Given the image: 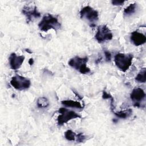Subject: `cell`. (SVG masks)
<instances>
[{
  "label": "cell",
  "instance_id": "277c9868",
  "mask_svg": "<svg viewBox=\"0 0 146 146\" xmlns=\"http://www.w3.org/2000/svg\"><path fill=\"white\" fill-rule=\"evenodd\" d=\"M80 17L81 19L88 21L91 24V26H95V23L99 19L98 12L90 6H85L81 9L80 11Z\"/></svg>",
  "mask_w": 146,
  "mask_h": 146
},
{
  "label": "cell",
  "instance_id": "7402d4cb",
  "mask_svg": "<svg viewBox=\"0 0 146 146\" xmlns=\"http://www.w3.org/2000/svg\"><path fill=\"white\" fill-rule=\"evenodd\" d=\"M29 63L30 64V65H33V63H34V59L33 58H30L29 60Z\"/></svg>",
  "mask_w": 146,
  "mask_h": 146
},
{
  "label": "cell",
  "instance_id": "ac0fdd59",
  "mask_svg": "<svg viewBox=\"0 0 146 146\" xmlns=\"http://www.w3.org/2000/svg\"><path fill=\"white\" fill-rule=\"evenodd\" d=\"M76 141L78 143H81L84 141V140L86 139V136L82 133H78L76 136Z\"/></svg>",
  "mask_w": 146,
  "mask_h": 146
},
{
  "label": "cell",
  "instance_id": "3957f363",
  "mask_svg": "<svg viewBox=\"0 0 146 146\" xmlns=\"http://www.w3.org/2000/svg\"><path fill=\"white\" fill-rule=\"evenodd\" d=\"M88 60V58L87 56L81 58L76 56L69 60L68 65L78 71L81 74H88L90 72V69L86 66Z\"/></svg>",
  "mask_w": 146,
  "mask_h": 146
},
{
  "label": "cell",
  "instance_id": "2e32d148",
  "mask_svg": "<svg viewBox=\"0 0 146 146\" xmlns=\"http://www.w3.org/2000/svg\"><path fill=\"white\" fill-rule=\"evenodd\" d=\"M137 5L136 3H131L128 6H127L126 8L124 10V14L126 15H130L132 14H133L136 9Z\"/></svg>",
  "mask_w": 146,
  "mask_h": 146
},
{
  "label": "cell",
  "instance_id": "8fae6325",
  "mask_svg": "<svg viewBox=\"0 0 146 146\" xmlns=\"http://www.w3.org/2000/svg\"><path fill=\"white\" fill-rule=\"evenodd\" d=\"M131 42L136 46L142 45L145 43L146 36L144 34L137 31H133L130 37Z\"/></svg>",
  "mask_w": 146,
  "mask_h": 146
},
{
  "label": "cell",
  "instance_id": "e0dca14e",
  "mask_svg": "<svg viewBox=\"0 0 146 146\" xmlns=\"http://www.w3.org/2000/svg\"><path fill=\"white\" fill-rule=\"evenodd\" d=\"M76 136L75 133L70 129L66 131L64 133L65 138L69 141H74L75 140Z\"/></svg>",
  "mask_w": 146,
  "mask_h": 146
},
{
  "label": "cell",
  "instance_id": "30bf717a",
  "mask_svg": "<svg viewBox=\"0 0 146 146\" xmlns=\"http://www.w3.org/2000/svg\"><path fill=\"white\" fill-rule=\"evenodd\" d=\"M25 59L23 55H17L15 53H11L9 56V64L12 70H17L22 66Z\"/></svg>",
  "mask_w": 146,
  "mask_h": 146
},
{
  "label": "cell",
  "instance_id": "52a82bcc",
  "mask_svg": "<svg viewBox=\"0 0 146 146\" xmlns=\"http://www.w3.org/2000/svg\"><path fill=\"white\" fill-rule=\"evenodd\" d=\"M95 38L99 43H103L110 40L113 38V35L110 29L105 25L99 26L98 27Z\"/></svg>",
  "mask_w": 146,
  "mask_h": 146
},
{
  "label": "cell",
  "instance_id": "ba28073f",
  "mask_svg": "<svg viewBox=\"0 0 146 146\" xmlns=\"http://www.w3.org/2000/svg\"><path fill=\"white\" fill-rule=\"evenodd\" d=\"M22 13L26 17L27 23H29L34 19L39 18L41 15L35 6H25L22 9Z\"/></svg>",
  "mask_w": 146,
  "mask_h": 146
},
{
  "label": "cell",
  "instance_id": "9a60e30c",
  "mask_svg": "<svg viewBox=\"0 0 146 146\" xmlns=\"http://www.w3.org/2000/svg\"><path fill=\"white\" fill-rule=\"evenodd\" d=\"M113 113L118 117L122 118V119H125L128 117H129L131 113H132V110L131 109H129L127 111H120L117 112L113 111Z\"/></svg>",
  "mask_w": 146,
  "mask_h": 146
},
{
  "label": "cell",
  "instance_id": "7a4b0ae2",
  "mask_svg": "<svg viewBox=\"0 0 146 146\" xmlns=\"http://www.w3.org/2000/svg\"><path fill=\"white\" fill-rule=\"evenodd\" d=\"M133 55L119 53L115 56L114 61L117 67L123 72H125L132 64Z\"/></svg>",
  "mask_w": 146,
  "mask_h": 146
},
{
  "label": "cell",
  "instance_id": "44dd1931",
  "mask_svg": "<svg viewBox=\"0 0 146 146\" xmlns=\"http://www.w3.org/2000/svg\"><path fill=\"white\" fill-rule=\"evenodd\" d=\"M111 97H112V96H111L110 94H108L106 91H104L103 92V95H102V98H103V99H110Z\"/></svg>",
  "mask_w": 146,
  "mask_h": 146
},
{
  "label": "cell",
  "instance_id": "9c48e42d",
  "mask_svg": "<svg viewBox=\"0 0 146 146\" xmlns=\"http://www.w3.org/2000/svg\"><path fill=\"white\" fill-rule=\"evenodd\" d=\"M145 97V94L143 89L141 88H134L131 94L130 98L132 102L134 103V106L139 107L140 102L143 100Z\"/></svg>",
  "mask_w": 146,
  "mask_h": 146
},
{
  "label": "cell",
  "instance_id": "5bb4252c",
  "mask_svg": "<svg viewBox=\"0 0 146 146\" xmlns=\"http://www.w3.org/2000/svg\"><path fill=\"white\" fill-rule=\"evenodd\" d=\"M145 74L146 69L145 68H143L135 77V80L139 83H145L146 80Z\"/></svg>",
  "mask_w": 146,
  "mask_h": 146
},
{
  "label": "cell",
  "instance_id": "4fadbf2b",
  "mask_svg": "<svg viewBox=\"0 0 146 146\" xmlns=\"http://www.w3.org/2000/svg\"><path fill=\"white\" fill-rule=\"evenodd\" d=\"M36 104L38 108H46L49 106V101L46 97H40L37 100Z\"/></svg>",
  "mask_w": 146,
  "mask_h": 146
},
{
  "label": "cell",
  "instance_id": "6da1fadb",
  "mask_svg": "<svg viewBox=\"0 0 146 146\" xmlns=\"http://www.w3.org/2000/svg\"><path fill=\"white\" fill-rule=\"evenodd\" d=\"M38 27L40 30L44 32H47L50 29L57 31L60 29L61 24L57 17L50 14H46L39 23Z\"/></svg>",
  "mask_w": 146,
  "mask_h": 146
},
{
  "label": "cell",
  "instance_id": "7c38bea8",
  "mask_svg": "<svg viewBox=\"0 0 146 146\" xmlns=\"http://www.w3.org/2000/svg\"><path fill=\"white\" fill-rule=\"evenodd\" d=\"M61 103L64 106L71 108H83L84 106H82L80 103L76 101H74L72 100H66L61 102Z\"/></svg>",
  "mask_w": 146,
  "mask_h": 146
},
{
  "label": "cell",
  "instance_id": "5b68a950",
  "mask_svg": "<svg viewBox=\"0 0 146 146\" xmlns=\"http://www.w3.org/2000/svg\"><path fill=\"white\" fill-rule=\"evenodd\" d=\"M58 112L60 113L57 118V123L59 125H62L68 121L76 119L81 118V116L73 111H70L65 108H60Z\"/></svg>",
  "mask_w": 146,
  "mask_h": 146
},
{
  "label": "cell",
  "instance_id": "d6986e66",
  "mask_svg": "<svg viewBox=\"0 0 146 146\" xmlns=\"http://www.w3.org/2000/svg\"><path fill=\"white\" fill-rule=\"evenodd\" d=\"M104 55H105V58L107 62H109L111 60V54L108 51H104Z\"/></svg>",
  "mask_w": 146,
  "mask_h": 146
},
{
  "label": "cell",
  "instance_id": "8992f818",
  "mask_svg": "<svg viewBox=\"0 0 146 146\" xmlns=\"http://www.w3.org/2000/svg\"><path fill=\"white\" fill-rule=\"evenodd\" d=\"M10 84L15 89L22 91L27 90L30 87L31 82L29 79L17 75L11 78Z\"/></svg>",
  "mask_w": 146,
  "mask_h": 146
},
{
  "label": "cell",
  "instance_id": "ffe728a7",
  "mask_svg": "<svg viewBox=\"0 0 146 146\" xmlns=\"http://www.w3.org/2000/svg\"><path fill=\"white\" fill-rule=\"evenodd\" d=\"M124 1H119V0H113V1H112V5H115V6H120V5H122L124 3Z\"/></svg>",
  "mask_w": 146,
  "mask_h": 146
}]
</instances>
